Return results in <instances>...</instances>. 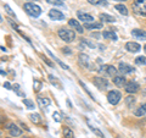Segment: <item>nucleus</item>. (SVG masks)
I'll return each mask as SVG.
<instances>
[{
	"instance_id": "nucleus-1",
	"label": "nucleus",
	"mask_w": 146,
	"mask_h": 138,
	"mask_svg": "<svg viewBox=\"0 0 146 138\" xmlns=\"http://www.w3.org/2000/svg\"><path fill=\"white\" fill-rule=\"evenodd\" d=\"M57 34L58 37L63 40V42H66V43H72L73 40L76 39V33H74V31H72V29H68L66 28V27H62V28H60L57 31Z\"/></svg>"
},
{
	"instance_id": "nucleus-2",
	"label": "nucleus",
	"mask_w": 146,
	"mask_h": 138,
	"mask_svg": "<svg viewBox=\"0 0 146 138\" xmlns=\"http://www.w3.org/2000/svg\"><path fill=\"white\" fill-rule=\"evenodd\" d=\"M23 9L31 17H34V18L39 17L40 13H42V9H40V6L35 5L34 3H26L23 5Z\"/></svg>"
},
{
	"instance_id": "nucleus-3",
	"label": "nucleus",
	"mask_w": 146,
	"mask_h": 138,
	"mask_svg": "<svg viewBox=\"0 0 146 138\" xmlns=\"http://www.w3.org/2000/svg\"><path fill=\"white\" fill-rule=\"evenodd\" d=\"M133 9L135 13L146 17V0H134Z\"/></svg>"
},
{
	"instance_id": "nucleus-4",
	"label": "nucleus",
	"mask_w": 146,
	"mask_h": 138,
	"mask_svg": "<svg viewBox=\"0 0 146 138\" xmlns=\"http://www.w3.org/2000/svg\"><path fill=\"white\" fill-rule=\"evenodd\" d=\"M99 72L100 73H105L110 77H115L118 75V68H116L115 66H111V65H102L101 67L99 68Z\"/></svg>"
},
{
	"instance_id": "nucleus-5",
	"label": "nucleus",
	"mask_w": 146,
	"mask_h": 138,
	"mask_svg": "<svg viewBox=\"0 0 146 138\" xmlns=\"http://www.w3.org/2000/svg\"><path fill=\"white\" fill-rule=\"evenodd\" d=\"M121 98H122V94L118 90H110L107 93V100L112 105H117L121 102Z\"/></svg>"
},
{
	"instance_id": "nucleus-6",
	"label": "nucleus",
	"mask_w": 146,
	"mask_h": 138,
	"mask_svg": "<svg viewBox=\"0 0 146 138\" xmlns=\"http://www.w3.org/2000/svg\"><path fill=\"white\" fill-rule=\"evenodd\" d=\"M93 82H94L95 87L99 88L100 90H106L108 88V86H110L108 81L106 80V78H104V77H94Z\"/></svg>"
},
{
	"instance_id": "nucleus-7",
	"label": "nucleus",
	"mask_w": 146,
	"mask_h": 138,
	"mask_svg": "<svg viewBox=\"0 0 146 138\" xmlns=\"http://www.w3.org/2000/svg\"><path fill=\"white\" fill-rule=\"evenodd\" d=\"M78 62H79L80 66H83L85 68H89V70H93V68H91V64H90V58L86 54L80 53L78 55Z\"/></svg>"
},
{
	"instance_id": "nucleus-8",
	"label": "nucleus",
	"mask_w": 146,
	"mask_h": 138,
	"mask_svg": "<svg viewBox=\"0 0 146 138\" xmlns=\"http://www.w3.org/2000/svg\"><path fill=\"white\" fill-rule=\"evenodd\" d=\"M77 16H78V20L80 22H83L84 25H88V23H93L95 22V18L89 15V13H85V12H82V11H78L77 12Z\"/></svg>"
},
{
	"instance_id": "nucleus-9",
	"label": "nucleus",
	"mask_w": 146,
	"mask_h": 138,
	"mask_svg": "<svg viewBox=\"0 0 146 138\" xmlns=\"http://www.w3.org/2000/svg\"><path fill=\"white\" fill-rule=\"evenodd\" d=\"M139 84L136 83L135 81H130V82H127V84H125V87H124V89H125V92L127 93H129V94H134V93H136V92L139 90Z\"/></svg>"
},
{
	"instance_id": "nucleus-10",
	"label": "nucleus",
	"mask_w": 146,
	"mask_h": 138,
	"mask_svg": "<svg viewBox=\"0 0 146 138\" xmlns=\"http://www.w3.org/2000/svg\"><path fill=\"white\" fill-rule=\"evenodd\" d=\"M5 128H6V130H9V132H10V135L12 137H20L22 135V131L15 125V123H12V122L7 123Z\"/></svg>"
},
{
	"instance_id": "nucleus-11",
	"label": "nucleus",
	"mask_w": 146,
	"mask_h": 138,
	"mask_svg": "<svg viewBox=\"0 0 146 138\" xmlns=\"http://www.w3.org/2000/svg\"><path fill=\"white\" fill-rule=\"evenodd\" d=\"M118 71H119L122 75H129V73H133L135 71V68L131 67L130 65H128L125 62H121L119 66H118Z\"/></svg>"
},
{
	"instance_id": "nucleus-12",
	"label": "nucleus",
	"mask_w": 146,
	"mask_h": 138,
	"mask_svg": "<svg viewBox=\"0 0 146 138\" xmlns=\"http://www.w3.org/2000/svg\"><path fill=\"white\" fill-rule=\"evenodd\" d=\"M49 17L54 21H62L65 20V15L60 10H50L49 11Z\"/></svg>"
},
{
	"instance_id": "nucleus-13",
	"label": "nucleus",
	"mask_w": 146,
	"mask_h": 138,
	"mask_svg": "<svg viewBox=\"0 0 146 138\" xmlns=\"http://www.w3.org/2000/svg\"><path fill=\"white\" fill-rule=\"evenodd\" d=\"M68 25H70L73 29H74L76 32H78V33H83L84 32V28H83V26H82L78 20H73V18H71V20H68Z\"/></svg>"
},
{
	"instance_id": "nucleus-14",
	"label": "nucleus",
	"mask_w": 146,
	"mask_h": 138,
	"mask_svg": "<svg viewBox=\"0 0 146 138\" xmlns=\"http://www.w3.org/2000/svg\"><path fill=\"white\" fill-rule=\"evenodd\" d=\"M125 49L129 53H138V52H140L141 47H140V44L136 42H128L125 44Z\"/></svg>"
},
{
	"instance_id": "nucleus-15",
	"label": "nucleus",
	"mask_w": 146,
	"mask_h": 138,
	"mask_svg": "<svg viewBox=\"0 0 146 138\" xmlns=\"http://www.w3.org/2000/svg\"><path fill=\"white\" fill-rule=\"evenodd\" d=\"M112 81H113V83H115L117 87H119V88H124L125 84H127V81H125V78L124 76H115V77H112Z\"/></svg>"
},
{
	"instance_id": "nucleus-16",
	"label": "nucleus",
	"mask_w": 146,
	"mask_h": 138,
	"mask_svg": "<svg viewBox=\"0 0 146 138\" xmlns=\"http://www.w3.org/2000/svg\"><path fill=\"white\" fill-rule=\"evenodd\" d=\"M131 36L135 37V38H138V39L146 40V32L143 29H133L131 31Z\"/></svg>"
},
{
	"instance_id": "nucleus-17",
	"label": "nucleus",
	"mask_w": 146,
	"mask_h": 138,
	"mask_svg": "<svg viewBox=\"0 0 146 138\" xmlns=\"http://www.w3.org/2000/svg\"><path fill=\"white\" fill-rule=\"evenodd\" d=\"M102 37L105 39H108V40H113V42H116V40L118 39L117 34L115 33L113 31H105L102 33Z\"/></svg>"
},
{
	"instance_id": "nucleus-18",
	"label": "nucleus",
	"mask_w": 146,
	"mask_h": 138,
	"mask_svg": "<svg viewBox=\"0 0 146 138\" xmlns=\"http://www.w3.org/2000/svg\"><path fill=\"white\" fill-rule=\"evenodd\" d=\"M134 115L138 117H141V116H144V115H146V103L141 104L139 108H136L134 111Z\"/></svg>"
},
{
	"instance_id": "nucleus-19",
	"label": "nucleus",
	"mask_w": 146,
	"mask_h": 138,
	"mask_svg": "<svg viewBox=\"0 0 146 138\" xmlns=\"http://www.w3.org/2000/svg\"><path fill=\"white\" fill-rule=\"evenodd\" d=\"M115 9L121 13V15H123V16H128V15H129V11H128L127 6L123 5V4H117V5L115 6Z\"/></svg>"
},
{
	"instance_id": "nucleus-20",
	"label": "nucleus",
	"mask_w": 146,
	"mask_h": 138,
	"mask_svg": "<svg viewBox=\"0 0 146 138\" xmlns=\"http://www.w3.org/2000/svg\"><path fill=\"white\" fill-rule=\"evenodd\" d=\"M36 102H38L39 107L43 108V109L50 105V100L48 98H44V96H38V98H36Z\"/></svg>"
},
{
	"instance_id": "nucleus-21",
	"label": "nucleus",
	"mask_w": 146,
	"mask_h": 138,
	"mask_svg": "<svg viewBox=\"0 0 146 138\" xmlns=\"http://www.w3.org/2000/svg\"><path fill=\"white\" fill-rule=\"evenodd\" d=\"M88 3L95 6H107L108 5L107 0H88Z\"/></svg>"
},
{
	"instance_id": "nucleus-22",
	"label": "nucleus",
	"mask_w": 146,
	"mask_h": 138,
	"mask_svg": "<svg viewBox=\"0 0 146 138\" xmlns=\"http://www.w3.org/2000/svg\"><path fill=\"white\" fill-rule=\"evenodd\" d=\"M100 20H102L105 22H116V18L111 16V15H107V13H100Z\"/></svg>"
},
{
	"instance_id": "nucleus-23",
	"label": "nucleus",
	"mask_w": 146,
	"mask_h": 138,
	"mask_svg": "<svg viewBox=\"0 0 146 138\" xmlns=\"http://www.w3.org/2000/svg\"><path fill=\"white\" fill-rule=\"evenodd\" d=\"M86 122H88V126H89V128H90V130H91V131H93V132L95 133V135H96V136H99L100 138H105V136H104V133H102L101 131H100V130H99V128H98V127H95V126H93V125H91V123H90L89 121H86Z\"/></svg>"
},
{
	"instance_id": "nucleus-24",
	"label": "nucleus",
	"mask_w": 146,
	"mask_h": 138,
	"mask_svg": "<svg viewBox=\"0 0 146 138\" xmlns=\"http://www.w3.org/2000/svg\"><path fill=\"white\" fill-rule=\"evenodd\" d=\"M135 102H136V99H135V96L133 95V94H130V95H128L127 98H125V105L128 108H131L133 105L135 104Z\"/></svg>"
},
{
	"instance_id": "nucleus-25",
	"label": "nucleus",
	"mask_w": 146,
	"mask_h": 138,
	"mask_svg": "<svg viewBox=\"0 0 146 138\" xmlns=\"http://www.w3.org/2000/svg\"><path fill=\"white\" fill-rule=\"evenodd\" d=\"M62 133H63V137L65 138H74V133H73V131L70 127H63Z\"/></svg>"
},
{
	"instance_id": "nucleus-26",
	"label": "nucleus",
	"mask_w": 146,
	"mask_h": 138,
	"mask_svg": "<svg viewBox=\"0 0 146 138\" xmlns=\"http://www.w3.org/2000/svg\"><path fill=\"white\" fill-rule=\"evenodd\" d=\"M29 119H31V121H32V122H34V123H35V125H38V123L42 122V117H40V115H39V114H36V113L31 114V115H29Z\"/></svg>"
},
{
	"instance_id": "nucleus-27",
	"label": "nucleus",
	"mask_w": 146,
	"mask_h": 138,
	"mask_svg": "<svg viewBox=\"0 0 146 138\" xmlns=\"http://www.w3.org/2000/svg\"><path fill=\"white\" fill-rule=\"evenodd\" d=\"M84 27L86 29H100V28H102V23H96V22H93V23L84 25Z\"/></svg>"
},
{
	"instance_id": "nucleus-28",
	"label": "nucleus",
	"mask_w": 146,
	"mask_h": 138,
	"mask_svg": "<svg viewBox=\"0 0 146 138\" xmlns=\"http://www.w3.org/2000/svg\"><path fill=\"white\" fill-rule=\"evenodd\" d=\"M49 81L51 82V83H52L54 86H56L58 89H62V86H61V83H60V82L57 81V78H56V77H54L52 75H49Z\"/></svg>"
},
{
	"instance_id": "nucleus-29",
	"label": "nucleus",
	"mask_w": 146,
	"mask_h": 138,
	"mask_svg": "<svg viewBox=\"0 0 146 138\" xmlns=\"http://www.w3.org/2000/svg\"><path fill=\"white\" fill-rule=\"evenodd\" d=\"M46 52H48V53H49L50 55H51V58H52V59H54V60H55V61H56V62L58 64V65H60V66H61V67L63 68V70H68V66L66 65V64H63V62H62V61L60 60V59H57L56 56H54V55H52L51 53H50V52H49V50H48V49H46Z\"/></svg>"
},
{
	"instance_id": "nucleus-30",
	"label": "nucleus",
	"mask_w": 146,
	"mask_h": 138,
	"mask_svg": "<svg viewBox=\"0 0 146 138\" xmlns=\"http://www.w3.org/2000/svg\"><path fill=\"white\" fill-rule=\"evenodd\" d=\"M48 4H51L54 6H62L63 5V1L62 0H45Z\"/></svg>"
},
{
	"instance_id": "nucleus-31",
	"label": "nucleus",
	"mask_w": 146,
	"mask_h": 138,
	"mask_svg": "<svg viewBox=\"0 0 146 138\" xmlns=\"http://www.w3.org/2000/svg\"><path fill=\"white\" fill-rule=\"evenodd\" d=\"M23 104L27 107V109H29V110H32V109H34V103L32 102L31 99H23Z\"/></svg>"
},
{
	"instance_id": "nucleus-32",
	"label": "nucleus",
	"mask_w": 146,
	"mask_h": 138,
	"mask_svg": "<svg viewBox=\"0 0 146 138\" xmlns=\"http://www.w3.org/2000/svg\"><path fill=\"white\" fill-rule=\"evenodd\" d=\"M135 64H136V65H145V64H146V59L144 58V56H138V58H136L135 59Z\"/></svg>"
},
{
	"instance_id": "nucleus-33",
	"label": "nucleus",
	"mask_w": 146,
	"mask_h": 138,
	"mask_svg": "<svg viewBox=\"0 0 146 138\" xmlns=\"http://www.w3.org/2000/svg\"><path fill=\"white\" fill-rule=\"evenodd\" d=\"M79 84H80L82 87H83V89H84V90L86 92V93H88V95L90 96V98H91V99H93V100H95V98H94V95H93V94H91V93H90V92H89V89H88V88H86V86H85V84L83 83V82H82V81H79Z\"/></svg>"
},
{
	"instance_id": "nucleus-34",
	"label": "nucleus",
	"mask_w": 146,
	"mask_h": 138,
	"mask_svg": "<svg viewBox=\"0 0 146 138\" xmlns=\"http://www.w3.org/2000/svg\"><path fill=\"white\" fill-rule=\"evenodd\" d=\"M5 10H6V12H7V13H9V15H10V16H12V17H15V18H16V15H15V12H13V11L11 10V7L9 6L7 4L5 5Z\"/></svg>"
},
{
	"instance_id": "nucleus-35",
	"label": "nucleus",
	"mask_w": 146,
	"mask_h": 138,
	"mask_svg": "<svg viewBox=\"0 0 146 138\" xmlns=\"http://www.w3.org/2000/svg\"><path fill=\"white\" fill-rule=\"evenodd\" d=\"M40 87H42V83H40L39 81H34V90L38 92L40 89Z\"/></svg>"
},
{
	"instance_id": "nucleus-36",
	"label": "nucleus",
	"mask_w": 146,
	"mask_h": 138,
	"mask_svg": "<svg viewBox=\"0 0 146 138\" xmlns=\"http://www.w3.org/2000/svg\"><path fill=\"white\" fill-rule=\"evenodd\" d=\"M43 61L46 64V65H49L50 67H54V64L51 62V61H49V59L48 58H45V56H43Z\"/></svg>"
},
{
	"instance_id": "nucleus-37",
	"label": "nucleus",
	"mask_w": 146,
	"mask_h": 138,
	"mask_svg": "<svg viewBox=\"0 0 146 138\" xmlns=\"http://www.w3.org/2000/svg\"><path fill=\"white\" fill-rule=\"evenodd\" d=\"M12 89H13V90H16L18 95H23V94H22L21 92H20V86H18V84H15V86H13V87H12Z\"/></svg>"
},
{
	"instance_id": "nucleus-38",
	"label": "nucleus",
	"mask_w": 146,
	"mask_h": 138,
	"mask_svg": "<svg viewBox=\"0 0 146 138\" xmlns=\"http://www.w3.org/2000/svg\"><path fill=\"white\" fill-rule=\"evenodd\" d=\"M52 116H54V119H55V121H56V122H60V121H61V119H60V114H58V113H54Z\"/></svg>"
},
{
	"instance_id": "nucleus-39",
	"label": "nucleus",
	"mask_w": 146,
	"mask_h": 138,
	"mask_svg": "<svg viewBox=\"0 0 146 138\" xmlns=\"http://www.w3.org/2000/svg\"><path fill=\"white\" fill-rule=\"evenodd\" d=\"M62 53H65V54H67V55H70V54H72V50L68 48V47H66V48H63V49H62Z\"/></svg>"
},
{
	"instance_id": "nucleus-40",
	"label": "nucleus",
	"mask_w": 146,
	"mask_h": 138,
	"mask_svg": "<svg viewBox=\"0 0 146 138\" xmlns=\"http://www.w3.org/2000/svg\"><path fill=\"white\" fill-rule=\"evenodd\" d=\"M83 42H84L85 44H88V45H89V47H90V48H95V44H94V43H91V42H89V40H86V39H84V40H83Z\"/></svg>"
},
{
	"instance_id": "nucleus-41",
	"label": "nucleus",
	"mask_w": 146,
	"mask_h": 138,
	"mask_svg": "<svg viewBox=\"0 0 146 138\" xmlns=\"http://www.w3.org/2000/svg\"><path fill=\"white\" fill-rule=\"evenodd\" d=\"M4 87H5L6 89H12V88H11V84L9 83V82H5V83H4Z\"/></svg>"
},
{
	"instance_id": "nucleus-42",
	"label": "nucleus",
	"mask_w": 146,
	"mask_h": 138,
	"mask_svg": "<svg viewBox=\"0 0 146 138\" xmlns=\"http://www.w3.org/2000/svg\"><path fill=\"white\" fill-rule=\"evenodd\" d=\"M3 122H6V116H0V123H3Z\"/></svg>"
},
{
	"instance_id": "nucleus-43",
	"label": "nucleus",
	"mask_w": 146,
	"mask_h": 138,
	"mask_svg": "<svg viewBox=\"0 0 146 138\" xmlns=\"http://www.w3.org/2000/svg\"><path fill=\"white\" fill-rule=\"evenodd\" d=\"M100 36H101V34H99V33H93V37H95V38H99Z\"/></svg>"
},
{
	"instance_id": "nucleus-44",
	"label": "nucleus",
	"mask_w": 146,
	"mask_h": 138,
	"mask_svg": "<svg viewBox=\"0 0 146 138\" xmlns=\"http://www.w3.org/2000/svg\"><path fill=\"white\" fill-rule=\"evenodd\" d=\"M117 1H122L123 3V1H127V0H117Z\"/></svg>"
},
{
	"instance_id": "nucleus-45",
	"label": "nucleus",
	"mask_w": 146,
	"mask_h": 138,
	"mask_svg": "<svg viewBox=\"0 0 146 138\" xmlns=\"http://www.w3.org/2000/svg\"><path fill=\"white\" fill-rule=\"evenodd\" d=\"M28 1L31 3V1H33V0H28ZM34 1H38V0H34Z\"/></svg>"
},
{
	"instance_id": "nucleus-46",
	"label": "nucleus",
	"mask_w": 146,
	"mask_h": 138,
	"mask_svg": "<svg viewBox=\"0 0 146 138\" xmlns=\"http://www.w3.org/2000/svg\"><path fill=\"white\" fill-rule=\"evenodd\" d=\"M144 50H145V53H146V45H145V47H144Z\"/></svg>"
},
{
	"instance_id": "nucleus-47",
	"label": "nucleus",
	"mask_w": 146,
	"mask_h": 138,
	"mask_svg": "<svg viewBox=\"0 0 146 138\" xmlns=\"http://www.w3.org/2000/svg\"><path fill=\"white\" fill-rule=\"evenodd\" d=\"M22 138H29V137H22Z\"/></svg>"
},
{
	"instance_id": "nucleus-48",
	"label": "nucleus",
	"mask_w": 146,
	"mask_h": 138,
	"mask_svg": "<svg viewBox=\"0 0 146 138\" xmlns=\"http://www.w3.org/2000/svg\"><path fill=\"white\" fill-rule=\"evenodd\" d=\"M0 136H1V131H0Z\"/></svg>"
},
{
	"instance_id": "nucleus-49",
	"label": "nucleus",
	"mask_w": 146,
	"mask_h": 138,
	"mask_svg": "<svg viewBox=\"0 0 146 138\" xmlns=\"http://www.w3.org/2000/svg\"><path fill=\"white\" fill-rule=\"evenodd\" d=\"M6 138H11V137H6Z\"/></svg>"
}]
</instances>
